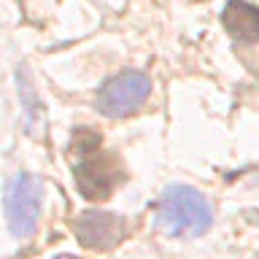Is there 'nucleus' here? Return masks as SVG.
I'll use <instances>...</instances> for the list:
<instances>
[{
	"label": "nucleus",
	"instance_id": "1",
	"mask_svg": "<svg viewBox=\"0 0 259 259\" xmlns=\"http://www.w3.org/2000/svg\"><path fill=\"white\" fill-rule=\"evenodd\" d=\"M213 224L210 202L197 189L173 184L162 192L157 208V227L170 238H200Z\"/></svg>",
	"mask_w": 259,
	"mask_h": 259
},
{
	"label": "nucleus",
	"instance_id": "2",
	"mask_svg": "<svg viewBox=\"0 0 259 259\" xmlns=\"http://www.w3.org/2000/svg\"><path fill=\"white\" fill-rule=\"evenodd\" d=\"M44 181L32 173H16L6 186V222L14 238H30L38 230Z\"/></svg>",
	"mask_w": 259,
	"mask_h": 259
},
{
	"label": "nucleus",
	"instance_id": "3",
	"mask_svg": "<svg viewBox=\"0 0 259 259\" xmlns=\"http://www.w3.org/2000/svg\"><path fill=\"white\" fill-rule=\"evenodd\" d=\"M149 95H151V78L141 70H124L100 87L95 105L103 116L121 119L141 108Z\"/></svg>",
	"mask_w": 259,
	"mask_h": 259
},
{
	"label": "nucleus",
	"instance_id": "4",
	"mask_svg": "<svg viewBox=\"0 0 259 259\" xmlns=\"http://www.w3.org/2000/svg\"><path fill=\"white\" fill-rule=\"evenodd\" d=\"M124 181V165L116 154L100 151L87 154V159L76 165V186L87 200H105Z\"/></svg>",
	"mask_w": 259,
	"mask_h": 259
},
{
	"label": "nucleus",
	"instance_id": "5",
	"mask_svg": "<svg viewBox=\"0 0 259 259\" xmlns=\"http://www.w3.org/2000/svg\"><path fill=\"white\" fill-rule=\"evenodd\" d=\"M73 232L78 243L92 251H108L119 246L127 235V222L119 213H105V210H84L73 219Z\"/></svg>",
	"mask_w": 259,
	"mask_h": 259
},
{
	"label": "nucleus",
	"instance_id": "6",
	"mask_svg": "<svg viewBox=\"0 0 259 259\" xmlns=\"http://www.w3.org/2000/svg\"><path fill=\"white\" fill-rule=\"evenodd\" d=\"M227 32L240 44H259V8L246 0H230L222 11Z\"/></svg>",
	"mask_w": 259,
	"mask_h": 259
},
{
	"label": "nucleus",
	"instance_id": "7",
	"mask_svg": "<svg viewBox=\"0 0 259 259\" xmlns=\"http://www.w3.org/2000/svg\"><path fill=\"white\" fill-rule=\"evenodd\" d=\"M52 259H78V256H73V254H60V256H52Z\"/></svg>",
	"mask_w": 259,
	"mask_h": 259
},
{
	"label": "nucleus",
	"instance_id": "8",
	"mask_svg": "<svg viewBox=\"0 0 259 259\" xmlns=\"http://www.w3.org/2000/svg\"><path fill=\"white\" fill-rule=\"evenodd\" d=\"M254 259H259V254H256V256H254Z\"/></svg>",
	"mask_w": 259,
	"mask_h": 259
}]
</instances>
